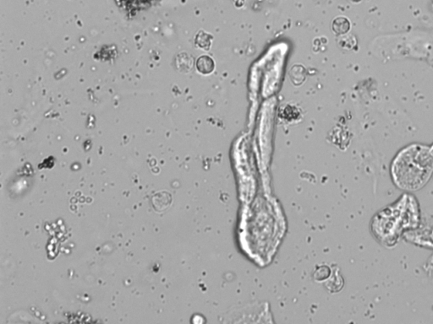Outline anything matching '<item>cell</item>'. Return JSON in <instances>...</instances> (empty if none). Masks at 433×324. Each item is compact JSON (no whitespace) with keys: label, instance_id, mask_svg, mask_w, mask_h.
Returning <instances> with one entry per match:
<instances>
[{"label":"cell","instance_id":"6da1fadb","mask_svg":"<svg viewBox=\"0 0 433 324\" xmlns=\"http://www.w3.org/2000/svg\"><path fill=\"white\" fill-rule=\"evenodd\" d=\"M433 174V144H414L403 149L391 165L393 183L406 192H415L427 183Z\"/></svg>","mask_w":433,"mask_h":324},{"label":"cell","instance_id":"7a4b0ae2","mask_svg":"<svg viewBox=\"0 0 433 324\" xmlns=\"http://www.w3.org/2000/svg\"><path fill=\"white\" fill-rule=\"evenodd\" d=\"M420 222V210L416 199L404 194L395 204L378 212L372 221V232L377 240L385 246H393L400 236Z\"/></svg>","mask_w":433,"mask_h":324},{"label":"cell","instance_id":"3957f363","mask_svg":"<svg viewBox=\"0 0 433 324\" xmlns=\"http://www.w3.org/2000/svg\"><path fill=\"white\" fill-rule=\"evenodd\" d=\"M172 203L171 194L166 191H161L154 194L151 198V204L156 211L166 210Z\"/></svg>","mask_w":433,"mask_h":324},{"label":"cell","instance_id":"277c9868","mask_svg":"<svg viewBox=\"0 0 433 324\" xmlns=\"http://www.w3.org/2000/svg\"><path fill=\"white\" fill-rule=\"evenodd\" d=\"M196 69L199 73L204 75L212 74L215 69L214 60L208 55L201 56L196 61Z\"/></svg>","mask_w":433,"mask_h":324},{"label":"cell","instance_id":"5b68a950","mask_svg":"<svg viewBox=\"0 0 433 324\" xmlns=\"http://www.w3.org/2000/svg\"><path fill=\"white\" fill-rule=\"evenodd\" d=\"M332 28L333 32L338 35L346 34L350 29V22L348 18L344 16H338L333 20L332 23Z\"/></svg>","mask_w":433,"mask_h":324},{"label":"cell","instance_id":"8992f818","mask_svg":"<svg viewBox=\"0 0 433 324\" xmlns=\"http://www.w3.org/2000/svg\"><path fill=\"white\" fill-rule=\"evenodd\" d=\"M213 36L211 34L207 33L205 31H201L195 36V44L200 49L208 50L212 45Z\"/></svg>","mask_w":433,"mask_h":324}]
</instances>
